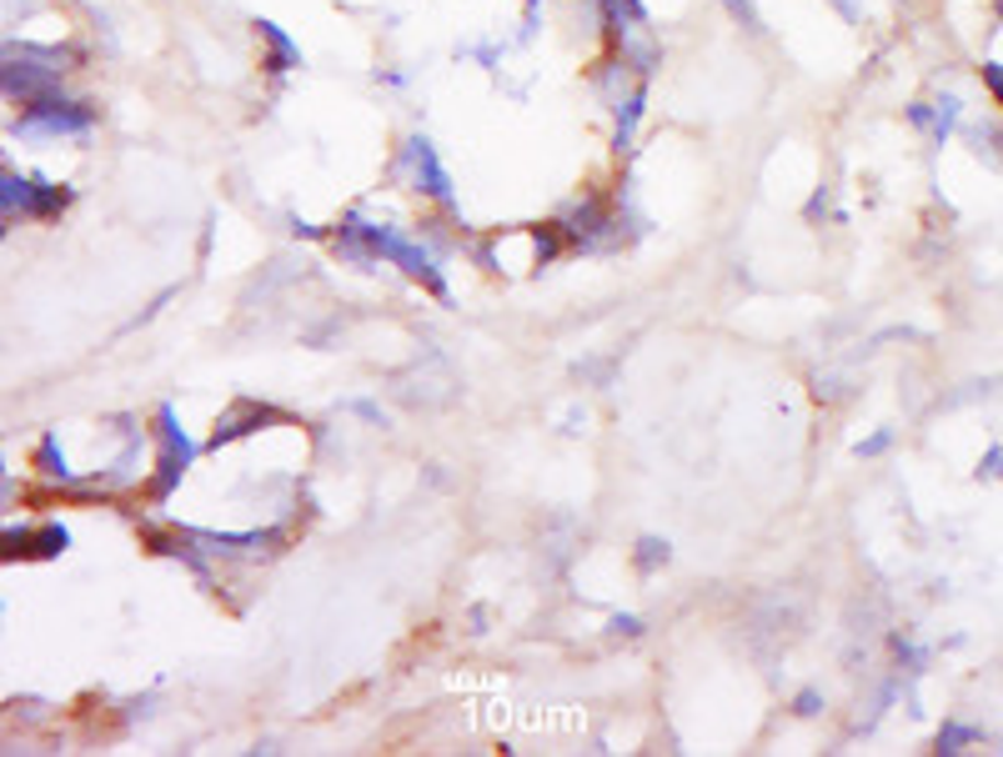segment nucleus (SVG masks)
Segmentation results:
<instances>
[{
	"instance_id": "a211bd4d",
	"label": "nucleus",
	"mask_w": 1003,
	"mask_h": 757,
	"mask_svg": "<svg viewBox=\"0 0 1003 757\" xmlns=\"http://www.w3.org/2000/svg\"><path fill=\"white\" fill-rule=\"evenodd\" d=\"M346 412H356V416H366V422H381V426H387V416H381L377 402H346Z\"/></svg>"
},
{
	"instance_id": "39448f33",
	"label": "nucleus",
	"mask_w": 1003,
	"mask_h": 757,
	"mask_svg": "<svg viewBox=\"0 0 1003 757\" xmlns=\"http://www.w3.org/2000/svg\"><path fill=\"white\" fill-rule=\"evenodd\" d=\"M648 116V81H638L632 91L623 95L613 106V151L617 156H632L638 151V126Z\"/></svg>"
},
{
	"instance_id": "9b49d317",
	"label": "nucleus",
	"mask_w": 1003,
	"mask_h": 757,
	"mask_svg": "<svg viewBox=\"0 0 1003 757\" xmlns=\"http://www.w3.org/2000/svg\"><path fill=\"white\" fill-rule=\"evenodd\" d=\"M722 11L732 15V25H738V31H748V36H767V21L757 15L753 0H722Z\"/></svg>"
},
{
	"instance_id": "6e6552de",
	"label": "nucleus",
	"mask_w": 1003,
	"mask_h": 757,
	"mask_svg": "<svg viewBox=\"0 0 1003 757\" xmlns=\"http://www.w3.org/2000/svg\"><path fill=\"white\" fill-rule=\"evenodd\" d=\"M964 136H968V146H973V156H983L989 167H1003V130L993 126V121H968Z\"/></svg>"
},
{
	"instance_id": "412c9836",
	"label": "nucleus",
	"mask_w": 1003,
	"mask_h": 757,
	"mask_svg": "<svg viewBox=\"0 0 1003 757\" xmlns=\"http://www.w3.org/2000/svg\"><path fill=\"white\" fill-rule=\"evenodd\" d=\"M5 502H11V482H5V477H0V507H5Z\"/></svg>"
},
{
	"instance_id": "ddd939ff",
	"label": "nucleus",
	"mask_w": 1003,
	"mask_h": 757,
	"mask_svg": "<svg viewBox=\"0 0 1003 757\" xmlns=\"http://www.w3.org/2000/svg\"><path fill=\"white\" fill-rule=\"evenodd\" d=\"M668 557H673V552H668V542H658V537H642V542H638V567L642 572H658Z\"/></svg>"
},
{
	"instance_id": "dca6fc26",
	"label": "nucleus",
	"mask_w": 1003,
	"mask_h": 757,
	"mask_svg": "<svg viewBox=\"0 0 1003 757\" xmlns=\"http://www.w3.org/2000/svg\"><path fill=\"white\" fill-rule=\"evenodd\" d=\"M888 447H893V432L884 426V432H874V437H868V441H858L853 451H858V457H884Z\"/></svg>"
},
{
	"instance_id": "7ed1b4c3",
	"label": "nucleus",
	"mask_w": 1003,
	"mask_h": 757,
	"mask_svg": "<svg viewBox=\"0 0 1003 757\" xmlns=\"http://www.w3.org/2000/svg\"><path fill=\"white\" fill-rule=\"evenodd\" d=\"M156 441H161V451H156V497H171L176 492V482L191 472V462H196V441L186 437V426L176 422V406L166 402L161 412H156Z\"/></svg>"
},
{
	"instance_id": "4468645a",
	"label": "nucleus",
	"mask_w": 1003,
	"mask_h": 757,
	"mask_svg": "<svg viewBox=\"0 0 1003 757\" xmlns=\"http://www.w3.org/2000/svg\"><path fill=\"white\" fill-rule=\"evenodd\" d=\"M979 81H983V91L993 95V106H1003V60H983Z\"/></svg>"
},
{
	"instance_id": "9d476101",
	"label": "nucleus",
	"mask_w": 1003,
	"mask_h": 757,
	"mask_svg": "<svg viewBox=\"0 0 1003 757\" xmlns=\"http://www.w3.org/2000/svg\"><path fill=\"white\" fill-rule=\"evenodd\" d=\"M36 462H41V472H46V477H60V482H71V467H66V451H60L56 432H46V437H41Z\"/></svg>"
},
{
	"instance_id": "f257e3e1",
	"label": "nucleus",
	"mask_w": 1003,
	"mask_h": 757,
	"mask_svg": "<svg viewBox=\"0 0 1003 757\" xmlns=\"http://www.w3.org/2000/svg\"><path fill=\"white\" fill-rule=\"evenodd\" d=\"M11 130L21 141H36V146L86 141L95 130V106L91 101H76V95H66V91H50V95H41V101H25Z\"/></svg>"
},
{
	"instance_id": "2eb2a0df",
	"label": "nucleus",
	"mask_w": 1003,
	"mask_h": 757,
	"mask_svg": "<svg viewBox=\"0 0 1003 757\" xmlns=\"http://www.w3.org/2000/svg\"><path fill=\"white\" fill-rule=\"evenodd\" d=\"M543 5H547V0H522V31H517L522 46L537 36V25H543Z\"/></svg>"
},
{
	"instance_id": "6ab92c4d",
	"label": "nucleus",
	"mask_w": 1003,
	"mask_h": 757,
	"mask_svg": "<svg viewBox=\"0 0 1003 757\" xmlns=\"http://www.w3.org/2000/svg\"><path fill=\"white\" fill-rule=\"evenodd\" d=\"M983 477H999L1003 482V447H993L989 457H983Z\"/></svg>"
},
{
	"instance_id": "f8f14e48",
	"label": "nucleus",
	"mask_w": 1003,
	"mask_h": 757,
	"mask_svg": "<svg viewBox=\"0 0 1003 757\" xmlns=\"http://www.w3.org/2000/svg\"><path fill=\"white\" fill-rule=\"evenodd\" d=\"M968 743H979V727H964V722H944L938 727V753H964Z\"/></svg>"
},
{
	"instance_id": "423d86ee",
	"label": "nucleus",
	"mask_w": 1003,
	"mask_h": 757,
	"mask_svg": "<svg viewBox=\"0 0 1003 757\" xmlns=\"http://www.w3.org/2000/svg\"><path fill=\"white\" fill-rule=\"evenodd\" d=\"M272 406H261V402H237L231 412L216 422V432H212V451H221V447H231V441H241V437H251L261 422H272Z\"/></svg>"
},
{
	"instance_id": "aec40b11",
	"label": "nucleus",
	"mask_w": 1003,
	"mask_h": 757,
	"mask_svg": "<svg viewBox=\"0 0 1003 757\" xmlns=\"http://www.w3.org/2000/svg\"><path fill=\"white\" fill-rule=\"evenodd\" d=\"M818 702H823V698H818L813 687H808V692H798V712H802V718H813V712H818Z\"/></svg>"
},
{
	"instance_id": "0eeeda50",
	"label": "nucleus",
	"mask_w": 1003,
	"mask_h": 757,
	"mask_svg": "<svg viewBox=\"0 0 1003 757\" xmlns=\"http://www.w3.org/2000/svg\"><path fill=\"white\" fill-rule=\"evenodd\" d=\"M933 106V121H928V141L933 146H948V136H954L958 126H964V101H958L954 91L938 95V101H928Z\"/></svg>"
},
{
	"instance_id": "f3484780",
	"label": "nucleus",
	"mask_w": 1003,
	"mask_h": 757,
	"mask_svg": "<svg viewBox=\"0 0 1003 757\" xmlns=\"http://www.w3.org/2000/svg\"><path fill=\"white\" fill-rule=\"evenodd\" d=\"M613 632H627V638H638V632H642V617L617 612V617H613Z\"/></svg>"
},
{
	"instance_id": "1a4fd4ad",
	"label": "nucleus",
	"mask_w": 1003,
	"mask_h": 757,
	"mask_svg": "<svg viewBox=\"0 0 1003 757\" xmlns=\"http://www.w3.org/2000/svg\"><path fill=\"white\" fill-rule=\"evenodd\" d=\"M457 56H467V60H477L482 71H502V56H508V41H467V46H457Z\"/></svg>"
},
{
	"instance_id": "f03ea898",
	"label": "nucleus",
	"mask_w": 1003,
	"mask_h": 757,
	"mask_svg": "<svg viewBox=\"0 0 1003 757\" xmlns=\"http://www.w3.org/2000/svg\"><path fill=\"white\" fill-rule=\"evenodd\" d=\"M391 176L407 181V186L422 191L426 202H437V206H452V202H457V181H452L447 161L437 156V141H432V136H422V130H412V136H407V141L397 146Z\"/></svg>"
},
{
	"instance_id": "20e7f679",
	"label": "nucleus",
	"mask_w": 1003,
	"mask_h": 757,
	"mask_svg": "<svg viewBox=\"0 0 1003 757\" xmlns=\"http://www.w3.org/2000/svg\"><path fill=\"white\" fill-rule=\"evenodd\" d=\"M251 31H257V41H261V71L266 76H292V71H301V41L286 31V25H276L272 15H257L251 21Z\"/></svg>"
}]
</instances>
